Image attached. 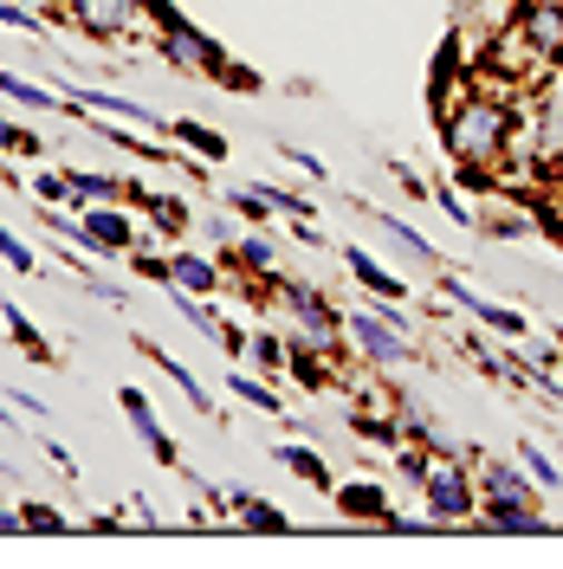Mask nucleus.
Listing matches in <instances>:
<instances>
[{
	"label": "nucleus",
	"instance_id": "obj_35",
	"mask_svg": "<svg viewBox=\"0 0 563 569\" xmlns=\"http://www.w3.org/2000/svg\"><path fill=\"white\" fill-rule=\"evenodd\" d=\"M0 149H7V156H46V137L20 130L13 117H0Z\"/></svg>",
	"mask_w": 563,
	"mask_h": 569
},
{
	"label": "nucleus",
	"instance_id": "obj_22",
	"mask_svg": "<svg viewBox=\"0 0 563 569\" xmlns=\"http://www.w3.org/2000/svg\"><path fill=\"white\" fill-rule=\"evenodd\" d=\"M169 137H176L181 149H195L201 162H227V137H220V130H201V123L176 117V123H169Z\"/></svg>",
	"mask_w": 563,
	"mask_h": 569
},
{
	"label": "nucleus",
	"instance_id": "obj_18",
	"mask_svg": "<svg viewBox=\"0 0 563 569\" xmlns=\"http://www.w3.org/2000/svg\"><path fill=\"white\" fill-rule=\"evenodd\" d=\"M66 181H71V201H66L71 213L91 208V201H124V181L105 176V169H66Z\"/></svg>",
	"mask_w": 563,
	"mask_h": 569
},
{
	"label": "nucleus",
	"instance_id": "obj_38",
	"mask_svg": "<svg viewBox=\"0 0 563 569\" xmlns=\"http://www.w3.org/2000/svg\"><path fill=\"white\" fill-rule=\"evenodd\" d=\"M201 227H208L214 252H227V247H234V240H240V227H234V208H227V213H208V220H201Z\"/></svg>",
	"mask_w": 563,
	"mask_h": 569
},
{
	"label": "nucleus",
	"instance_id": "obj_26",
	"mask_svg": "<svg viewBox=\"0 0 563 569\" xmlns=\"http://www.w3.org/2000/svg\"><path fill=\"white\" fill-rule=\"evenodd\" d=\"M253 188H259V201H266L273 213H292V220H312L317 213L312 194H298V188H285V181H253Z\"/></svg>",
	"mask_w": 563,
	"mask_h": 569
},
{
	"label": "nucleus",
	"instance_id": "obj_16",
	"mask_svg": "<svg viewBox=\"0 0 563 569\" xmlns=\"http://www.w3.org/2000/svg\"><path fill=\"white\" fill-rule=\"evenodd\" d=\"M480 492L486 498H525V505H544V498H551L531 472H512V460H486L480 466Z\"/></svg>",
	"mask_w": 563,
	"mask_h": 569
},
{
	"label": "nucleus",
	"instance_id": "obj_6",
	"mask_svg": "<svg viewBox=\"0 0 563 569\" xmlns=\"http://www.w3.org/2000/svg\"><path fill=\"white\" fill-rule=\"evenodd\" d=\"M512 39H518L544 71H563V0H518Z\"/></svg>",
	"mask_w": 563,
	"mask_h": 569
},
{
	"label": "nucleus",
	"instance_id": "obj_28",
	"mask_svg": "<svg viewBox=\"0 0 563 569\" xmlns=\"http://www.w3.org/2000/svg\"><path fill=\"white\" fill-rule=\"evenodd\" d=\"M46 20H52L46 7H27V0H0V27H7V33L39 39V33H46Z\"/></svg>",
	"mask_w": 563,
	"mask_h": 569
},
{
	"label": "nucleus",
	"instance_id": "obj_8",
	"mask_svg": "<svg viewBox=\"0 0 563 569\" xmlns=\"http://www.w3.org/2000/svg\"><path fill=\"white\" fill-rule=\"evenodd\" d=\"M137 220L124 213V201H91V208H78V247L85 252H110V259H130L137 247Z\"/></svg>",
	"mask_w": 563,
	"mask_h": 569
},
{
	"label": "nucleus",
	"instance_id": "obj_13",
	"mask_svg": "<svg viewBox=\"0 0 563 569\" xmlns=\"http://www.w3.org/2000/svg\"><path fill=\"white\" fill-rule=\"evenodd\" d=\"M330 505H337L344 518H356V525H388V518H395V511H388V492L376 486V479H350V486H337Z\"/></svg>",
	"mask_w": 563,
	"mask_h": 569
},
{
	"label": "nucleus",
	"instance_id": "obj_5",
	"mask_svg": "<svg viewBox=\"0 0 563 569\" xmlns=\"http://www.w3.org/2000/svg\"><path fill=\"white\" fill-rule=\"evenodd\" d=\"M422 498H427L434 525H473L480 518V486H473V472H460V453H434V466L422 479Z\"/></svg>",
	"mask_w": 563,
	"mask_h": 569
},
{
	"label": "nucleus",
	"instance_id": "obj_37",
	"mask_svg": "<svg viewBox=\"0 0 563 569\" xmlns=\"http://www.w3.org/2000/svg\"><path fill=\"white\" fill-rule=\"evenodd\" d=\"M279 156H285V162H292V169H298V176H305V181H330V169L317 162L312 149H298V142H279Z\"/></svg>",
	"mask_w": 563,
	"mask_h": 569
},
{
	"label": "nucleus",
	"instance_id": "obj_44",
	"mask_svg": "<svg viewBox=\"0 0 563 569\" xmlns=\"http://www.w3.org/2000/svg\"><path fill=\"white\" fill-rule=\"evenodd\" d=\"M46 460L59 466L66 479H78V460H71V447H59V440H46Z\"/></svg>",
	"mask_w": 563,
	"mask_h": 569
},
{
	"label": "nucleus",
	"instance_id": "obj_7",
	"mask_svg": "<svg viewBox=\"0 0 563 569\" xmlns=\"http://www.w3.org/2000/svg\"><path fill=\"white\" fill-rule=\"evenodd\" d=\"M285 343L305 356H330V362H344L350 350V337H344V311H330V298L324 305H305V311H285Z\"/></svg>",
	"mask_w": 563,
	"mask_h": 569
},
{
	"label": "nucleus",
	"instance_id": "obj_36",
	"mask_svg": "<svg viewBox=\"0 0 563 569\" xmlns=\"http://www.w3.org/2000/svg\"><path fill=\"white\" fill-rule=\"evenodd\" d=\"M434 201L447 208V220H454V227H480V208H473L460 188H447V181H441V188H434Z\"/></svg>",
	"mask_w": 563,
	"mask_h": 569
},
{
	"label": "nucleus",
	"instance_id": "obj_41",
	"mask_svg": "<svg viewBox=\"0 0 563 569\" xmlns=\"http://www.w3.org/2000/svg\"><path fill=\"white\" fill-rule=\"evenodd\" d=\"M214 343H220L227 356H247V330H240V323H227V318H220V337H214Z\"/></svg>",
	"mask_w": 563,
	"mask_h": 569
},
{
	"label": "nucleus",
	"instance_id": "obj_42",
	"mask_svg": "<svg viewBox=\"0 0 563 569\" xmlns=\"http://www.w3.org/2000/svg\"><path fill=\"white\" fill-rule=\"evenodd\" d=\"M85 531H105V537H117V531H137V525H124V511H91V525Z\"/></svg>",
	"mask_w": 563,
	"mask_h": 569
},
{
	"label": "nucleus",
	"instance_id": "obj_29",
	"mask_svg": "<svg viewBox=\"0 0 563 569\" xmlns=\"http://www.w3.org/2000/svg\"><path fill=\"white\" fill-rule=\"evenodd\" d=\"M130 427H137L142 447L156 453V466H169V472H176V466H181V447L169 440V433H162V421H156V415H142V421H130Z\"/></svg>",
	"mask_w": 563,
	"mask_h": 569
},
{
	"label": "nucleus",
	"instance_id": "obj_20",
	"mask_svg": "<svg viewBox=\"0 0 563 569\" xmlns=\"http://www.w3.org/2000/svg\"><path fill=\"white\" fill-rule=\"evenodd\" d=\"M149 227H156V233H162V240H181V233H188V227H195V213H188V201H181V194H149Z\"/></svg>",
	"mask_w": 563,
	"mask_h": 569
},
{
	"label": "nucleus",
	"instance_id": "obj_45",
	"mask_svg": "<svg viewBox=\"0 0 563 569\" xmlns=\"http://www.w3.org/2000/svg\"><path fill=\"white\" fill-rule=\"evenodd\" d=\"M0 531H27L20 525V505H0Z\"/></svg>",
	"mask_w": 563,
	"mask_h": 569
},
{
	"label": "nucleus",
	"instance_id": "obj_23",
	"mask_svg": "<svg viewBox=\"0 0 563 569\" xmlns=\"http://www.w3.org/2000/svg\"><path fill=\"white\" fill-rule=\"evenodd\" d=\"M240 531H259V537H285L292 531V518H285L273 498H253L247 492V505H240Z\"/></svg>",
	"mask_w": 563,
	"mask_h": 569
},
{
	"label": "nucleus",
	"instance_id": "obj_15",
	"mask_svg": "<svg viewBox=\"0 0 563 569\" xmlns=\"http://www.w3.org/2000/svg\"><path fill=\"white\" fill-rule=\"evenodd\" d=\"M137 350L149 356V362H156V369H162V376H169V382H176L181 395H188V408H195L201 421H220V408H214V401H208V389L195 382V369H188V362H176V356H162V350H156V343H149V337H137Z\"/></svg>",
	"mask_w": 563,
	"mask_h": 569
},
{
	"label": "nucleus",
	"instance_id": "obj_30",
	"mask_svg": "<svg viewBox=\"0 0 563 569\" xmlns=\"http://www.w3.org/2000/svg\"><path fill=\"white\" fill-rule=\"evenodd\" d=\"M20 525L39 537H59V531H78V525H66V511L59 505H46V498H33V505H20Z\"/></svg>",
	"mask_w": 563,
	"mask_h": 569
},
{
	"label": "nucleus",
	"instance_id": "obj_33",
	"mask_svg": "<svg viewBox=\"0 0 563 569\" xmlns=\"http://www.w3.org/2000/svg\"><path fill=\"white\" fill-rule=\"evenodd\" d=\"M33 201L39 208H59V201H71V181H66V169H33Z\"/></svg>",
	"mask_w": 563,
	"mask_h": 569
},
{
	"label": "nucleus",
	"instance_id": "obj_9",
	"mask_svg": "<svg viewBox=\"0 0 563 569\" xmlns=\"http://www.w3.org/2000/svg\"><path fill=\"white\" fill-rule=\"evenodd\" d=\"M441 298L460 305L466 318H480L493 337H512V343H518V337L531 330V318H518V311H512V305H498V298H480V291H473V284H460L454 272H441Z\"/></svg>",
	"mask_w": 563,
	"mask_h": 569
},
{
	"label": "nucleus",
	"instance_id": "obj_11",
	"mask_svg": "<svg viewBox=\"0 0 563 569\" xmlns=\"http://www.w3.org/2000/svg\"><path fill=\"white\" fill-rule=\"evenodd\" d=\"M344 266H350V279L369 291V298H388V305H402L408 298V279L402 272H388L376 252H363V247H344Z\"/></svg>",
	"mask_w": 563,
	"mask_h": 569
},
{
	"label": "nucleus",
	"instance_id": "obj_24",
	"mask_svg": "<svg viewBox=\"0 0 563 569\" xmlns=\"http://www.w3.org/2000/svg\"><path fill=\"white\" fill-rule=\"evenodd\" d=\"M0 98H13V104H27V110H59V91L20 78V71H0Z\"/></svg>",
	"mask_w": 563,
	"mask_h": 569
},
{
	"label": "nucleus",
	"instance_id": "obj_27",
	"mask_svg": "<svg viewBox=\"0 0 563 569\" xmlns=\"http://www.w3.org/2000/svg\"><path fill=\"white\" fill-rule=\"evenodd\" d=\"M518 466H525V472H531V479H537V486H544L551 498L563 492V466L551 460V453H544L537 440H518Z\"/></svg>",
	"mask_w": 563,
	"mask_h": 569
},
{
	"label": "nucleus",
	"instance_id": "obj_19",
	"mask_svg": "<svg viewBox=\"0 0 563 569\" xmlns=\"http://www.w3.org/2000/svg\"><path fill=\"white\" fill-rule=\"evenodd\" d=\"M227 389L240 395V401H247V408H259V415H273V421H279L285 415V401H279V389H273V382H266V376H259V369H227Z\"/></svg>",
	"mask_w": 563,
	"mask_h": 569
},
{
	"label": "nucleus",
	"instance_id": "obj_43",
	"mask_svg": "<svg viewBox=\"0 0 563 569\" xmlns=\"http://www.w3.org/2000/svg\"><path fill=\"white\" fill-rule=\"evenodd\" d=\"M292 240H298V247H330V240H324V227H317V220H292Z\"/></svg>",
	"mask_w": 563,
	"mask_h": 569
},
{
	"label": "nucleus",
	"instance_id": "obj_40",
	"mask_svg": "<svg viewBox=\"0 0 563 569\" xmlns=\"http://www.w3.org/2000/svg\"><path fill=\"white\" fill-rule=\"evenodd\" d=\"M117 408H124L130 421H142V415H156V401H149L142 389H117Z\"/></svg>",
	"mask_w": 563,
	"mask_h": 569
},
{
	"label": "nucleus",
	"instance_id": "obj_10",
	"mask_svg": "<svg viewBox=\"0 0 563 569\" xmlns=\"http://www.w3.org/2000/svg\"><path fill=\"white\" fill-rule=\"evenodd\" d=\"M473 531H512V537H544L557 531L551 518H544V505H525V498H486L480 505V525Z\"/></svg>",
	"mask_w": 563,
	"mask_h": 569
},
{
	"label": "nucleus",
	"instance_id": "obj_39",
	"mask_svg": "<svg viewBox=\"0 0 563 569\" xmlns=\"http://www.w3.org/2000/svg\"><path fill=\"white\" fill-rule=\"evenodd\" d=\"M7 401H13V415H27V421H52V408H46L33 389H7Z\"/></svg>",
	"mask_w": 563,
	"mask_h": 569
},
{
	"label": "nucleus",
	"instance_id": "obj_2",
	"mask_svg": "<svg viewBox=\"0 0 563 569\" xmlns=\"http://www.w3.org/2000/svg\"><path fill=\"white\" fill-rule=\"evenodd\" d=\"M344 337H350V350L363 356L369 369H408V362H415L408 330L388 318V298L383 305H356V311H344Z\"/></svg>",
	"mask_w": 563,
	"mask_h": 569
},
{
	"label": "nucleus",
	"instance_id": "obj_12",
	"mask_svg": "<svg viewBox=\"0 0 563 569\" xmlns=\"http://www.w3.org/2000/svg\"><path fill=\"white\" fill-rule=\"evenodd\" d=\"M169 284H181V291H201V298H214V291L227 284V272H220V259H214V252L181 247V252H169Z\"/></svg>",
	"mask_w": 563,
	"mask_h": 569
},
{
	"label": "nucleus",
	"instance_id": "obj_21",
	"mask_svg": "<svg viewBox=\"0 0 563 569\" xmlns=\"http://www.w3.org/2000/svg\"><path fill=\"white\" fill-rule=\"evenodd\" d=\"M247 362L259 376H285V362H292V343L273 337V330H247Z\"/></svg>",
	"mask_w": 563,
	"mask_h": 569
},
{
	"label": "nucleus",
	"instance_id": "obj_4",
	"mask_svg": "<svg viewBox=\"0 0 563 569\" xmlns=\"http://www.w3.org/2000/svg\"><path fill=\"white\" fill-rule=\"evenodd\" d=\"M46 13H59V20H71L85 39H98V46H124V39L142 33V0H52Z\"/></svg>",
	"mask_w": 563,
	"mask_h": 569
},
{
	"label": "nucleus",
	"instance_id": "obj_31",
	"mask_svg": "<svg viewBox=\"0 0 563 569\" xmlns=\"http://www.w3.org/2000/svg\"><path fill=\"white\" fill-rule=\"evenodd\" d=\"M0 259H7V266H13L20 279H39V272H46V266H39V252L27 247L20 233H7V227H0Z\"/></svg>",
	"mask_w": 563,
	"mask_h": 569
},
{
	"label": "nucleus",
	"instance_id": "obj_14",
	"mask_svg": "<svg viewBox=\"0 0 563 569\" xmlns=\"http://www.w3.org/2000/svg\"><path fill=\"white\" fill-rule=\"evenodd\" d=\"M356 213H363V220H369V227L383 233L388 247H402V252H408L415 266H441V252H434V240H422V233H415V227H408L402 213H383V208H356Z\"/></svg>",
	"mask_w": 563,
	"mask_h": 569
},
{
	"label": "nucleus",
	"instance_id": "obj_3",
	"mask_svg": "<svg viewBox=\"0 0 563 569\" xmlns=\"http://www.w3.org/2000/svg\"><path fill=\"white\" fill-rule=\"evenodd\" d=\"M149 46H156V59H169L176 71H188V78H220L227 84V71H234V59L220 52V39H208L195 20H162L156 33H149Z\"/></svg>",
	"mask_w": 563,
	"mask_h": 569
},
{
	"label": "nucleus",
	"instance_id": "obj_34",
	"mask_svg": "<svg viewBox=\"0 0 563 569\" xmlns=\"http://www.w3.org/2000/svg\"><path fill=\"white\" fill-rule=\"evenodd\" d=\"M130 272H137L142 284H162V291H169V252H149L137 240V247H130Z\"/></svg>",
	"mask_w": 563,
	"mask_h": 569
},
{
	"label": "nucleus",
	"instance_id": "obj_17",
	"mask_svg": "<svg viewBox=\"0 0 563 569\" xmlns=\"http://www.w3.org/2000/svg\"><path fill=\"white\" fill-rule=\"evenodd\" d=\"M273 460H279L292 479H305L312 492H324V498L337 492V479H330V466H324V453H317V447H298V440H285V447H273Z\"/></svg>",
	"mask_w": 563,
	"mask_h": 569
},
{
	"label": "nucleus",
	"instance_id": "obj_32",
	"mask_svg": "<svg viewBox=\"0 0 563 569\" xmlns=\"http://www.w3.org/2000/svg\"><path fill=\"white\" fill-rule=\"evenodd\" d=\"M227 208H234L240 227H266V220H273V208L259 201V188H227Z\"/></svg>",
	"mask_w": 563,
	"mask_h": 569
},
{
	"label": "nucleus",
	"instance_id": "obj_25",
	"mask_svg": "<svg viewBox=\"0 0 563 569\" xmlns=\"http://www.w3.org/2000/svg\"><path fill=\"white\" fill-rule=\"evenodd\" d=\"M0 318H7V330H13V343H20V350L33 356V362H46V369H52V343H46V337L33 330V318H27L20 305H0Z\"/></svg>",
	"mask_w": 563,
	"mask_h": 569
},
{
	"label": "nucleus",
	"instance_id": "obj_1",
	"mask_svg": "<svg viewBox=\"0 0 563 569\" xmlns=\"http://www.w3.org/2000/svg\"><path fill=\"white\" fill-rule=\"evenodd\" d=\"M480 84H493L486 71H480ZM512 130H518V98L512 91H466L460 84V98L441 110V137H447V156H454L460 181H473V188H486L498 176V162L512 156Z\"/></svg>",
	"mask_w": 563,
	"mask_h": 569
}]
</instances>
